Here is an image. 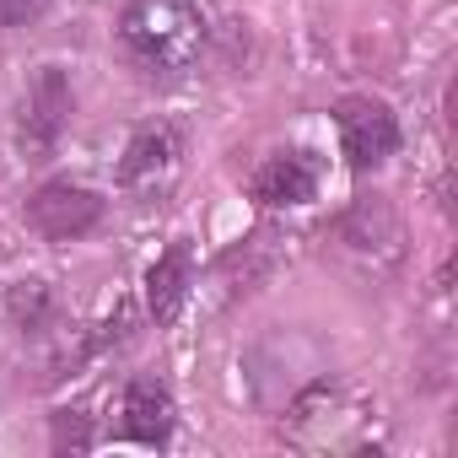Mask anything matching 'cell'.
I'll return each instance as SVG.
<instances>
[{"label": "cell", "mask_w": 458, "mask_h": 458, "mask_svg": "<svg viewBox=\"0 0 458 458\" xmlns=\"http://www.w3.org/2000/svg\"><path fill=\"white\" fill-rule=\"evenodd\" d=\"M318 178H324V162L313 151L292 146V151L265 157V167L254 173V199L270 210H292V205H308L318 194Z\"/></svg>", "instance_id": "ba28073f"}, {"label": "cell", "mask_w": 458, "mask_h": 458, "mask_svg": "<svg viewBox=\"0 0 458 458\" xmlns=\"http://www.w3.org/2000/svg\"><path fill=\"white\" fill-rule=\"evenodd\" d=\"M119 437L124 442H140V447H167L173 442V426H178V404L162 383L151 377H135L119 399Z\"/></svg>", "instance_id": "9c48e42d"}, {"label": "cell", "mask_w": 458, "mask_h": 458, "mask_svg": "<svg viewBox=\"0 0 458 458\" xmlns=\"http://www.w3.org/2000/svg\"><path fill=\"white\" fill-rule=\"evenodd\" d=\"M87 453L92 447V426H87V415L81 410H60L55 415V453Z\"/></svg>", "instance_id": "7c38bea8"}, {"label": "cell", "mask_w": 458, "mask_h": 458, "mask_svg": "<svg viewBox=\"0 0 458 458\" xmlns=\"http://www.w3.org/2000/svg\"><path fill=\"white\" fill-rule=\"evenodd\" d=\"M183 173V135L178 124L157 119V124H140L124 146V162H119V183L135 194V199H162Z\"/></svg>", "instance_id": "5b68a950"}, {"label": "cell", "mask_w": 458, "mask_h": 458, "mask_svg": "<svg viewBox=\"0 0 458 458\" xmlns=\"http://www.w3.org/2000/svg\"><path fill=\"white\" fill-rule=\"evenodd\" d=\"M286 437L308 453H367L377 447V415L345 383H308L286 404Z\"/></svg>", "instance_id": "7a4b0ae2"}, {"label": "cell", "mask_w": 458, "mask_h": 458, "mask_svg": "<svg viewBox=\"0 0 458 458\" xmlns=\"http://www.w3.org/2000/svg\"><path fill=\"white\" fill-rule=\"evenodd\" d=\"M335 130H340V151L356 173L383 167L399 151V119L383 98H340L335 103Z\"/></svg>", "instance_id": "52a82bcc"}, {"label": "cell", "mask_w": 458, "mask_h": 458, "mask_svg": "<svg viewBox=\"0 0 458 458\" xmlns=\"http://www.w3.org/2000/svg\"><path fill=\"white\" fill-rule=\"evenodd\" d=\"M189 286H194V254L183 243H173L151 270H146V308L157 324H173L178 308L189 302Z\"/></svg>", "instance_id": "30bf717a"}, {"label": "cell", "mask_w": 458, "mask_h": 458, "mask_svg": "<svg viewBox=\"0 0 458 458\" xmlns=\"http://www.w3.org/2000/svg\"><path fill=\"white\" fill-rule=\"evenodd\" d=\"M6 313H12V324L22 335H44L55 324V292H49V281H17L6 292Z\"/></svg>", "instance_id": "8fae6325"}, {"label": "cell", "mask_w": 458, "mask_h": 458, "mask_svg": "<svg viewBox=\"0 0 458 458\" xmlns=\"http://www.w3.org/2000/svg\"><path fill=\"white\" fill-rule=\"evenodd\" d=\"M55 0H0V28H33Z\"/></svg>", "instance_id": "4fadbf2b"}, {"label": "cell", "mask_w": 458, "mask_h": 458, "mask_svg": "<svg viewBox=\"0 0 458 458\" xmlns=\"http://www.w3.org/2000/svg\"><path fill=\"white\" fill-rule=\"evenodd\" d=\"M103 210H108V199H103L98 189L71 183V178H49L44 189L28 194L22 221L33 226L44 243H76V238H87L92 226L103 221Z\"/></svg>", "instance_id": "277c9868"}, {"label": "cell", "mask_w": 458, "mask_h": 458, "mask_svg": "<svg viewBox=\"0 0 458 458\" xmlns=\"http://www.w3.org/2000/svg\"><path fill=\"white\" fill-rule=\"evenodd\" d=\"M335 243L351 259H361L372 270H388L404 254V226H399V216H394V205L383 194H356L351 210L335 221Z\"/></svg>", "instance_id": "8992f818"}, {"label": "cell", "mask_w": 458, "mask_h": 458, "mask_svg": "<svg viewBox=\"0 0 458 458\" xmlns=\"http://www.w3.org/2000/svg\"><path fill=\"white\" fill-rule=\"evenodd\" d=\"M71 114H76V92H71V76L60 65H38V76L28 81L22 92V114H17V146L28 162H49L71 130Z\"/></svg>", "instance_id": "3957f363"}, {"label": "cell", "mask_w": 458, "mask_h": 458, "mask_svg": "<svg viewBox=\"0 0 458 458\" xmlns=\"http://www.w3.org/2000/svg\"><path fill=\"white\" fill-rule=\"evenodd\" d=\"M119 44L140 71L183 76L205 49V12L199 0H124Z\"/></svg>", "instance_id": "6da1fadb"}]
</instances>
